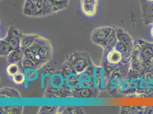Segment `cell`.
<instances>
[{
	"mask_svg": "<svg viewBox=\"0 0 153 114\" xmlns=\"http://www.w3.org/2000/svg\"><path fill=\"white\" fill-rule=\"evenodd\" d=\"M92 64L88 69L78 74V88L73 96L76 98H89L96 94L93 89V73Z\"/></svg>",
	"mask_w": 153,
	"mask_h": 114,
	"instance_id": "6da1fadb",
	"label": "cell"
},
{
	"mask_svg": "<svg viewBox=\"0 0 153 114\" xmlns=\"http://www.w3.org/2000/svg\"><path fill=\"white\" fill-rule=\"evenodd\" d=\"M65 78L62 69L56 71L49 77L45 93V97L49 98H62Z\"/></svg>",
	"mask_w": 153,
	"mask_h": 114,
	"instance_id": "7a4b0ae2",
	"label": "cell"
},
{
	"mask_svg": "<svg viewBox=\"0 0 153 114\" xmlns=\"http://www.w3.org/2000/svg\"><path fill=\"white\" fill-rule=\"evenodd\" d=\"M65 78L62 98L73 96L78 88V74L66 63L61 67Z\"/></svg>",
	"mask_w": 153,
	"mask_h": 114,
	"instance_id": "3957f363",
	"label": "cell"
},
{
	"mask_svg": "<svg viewBox=\"0 0 153 114\" xmlns=\"http://www.w3.org/2000/svg\"><path fill=\"white\" fill-rule=\"evenodd\" d=\"M65 63L70 65L78 74L88 69L92 64L89 56L82 52H76L70 54L67 57Z\"/></svg>",
	"mask_w": 153,
	"mask_h": 114,
	"instance_id": "277c9868",
	"label": "cell"
},
{
	"mask_svg": "<svg viewBox=\"0 0 153 114\" xmlns=\"http://www.w3.org/2000/svg\"><path fill=\"white\" fill-rule=\"evenodd\" d=\"M53 49L51 44L44 46L39 48L33 62L38 69L42 68L51 58Z\"/></svg>",
	"mask_w": 153,
	"mask_h": 114,
	"instance_id": "5b68a950",
	"label": "cell"
},
{
	"mask_svg": "<svg viewBox=\"0 0 153 114\" xmlns=\"http://www.w3.org/2000/svg\"><path fill=\"white\" fill-rule=\"evenodd\" d=\"M114 28L110 26H102L96 28L91 34V42L100 46L108 38Z\"/></svg>",
	"mask_w": 153,
	"mask_h": 114,
	"instance_id": "8992f818",
	"label": "cell"
},
{
	"mask_svg": "<svg viewBox=\"0 0 153 114\" xmlns=\"http://www.w3.org/2000/svg\"><path fill=\"white\" fill-rule=\"evenodd\" d=\"M93 89L95 91L99 89H105L106 87V76L103 66H96L93 64Z\"/></svg>",
	"mask_w": 153,
	"mask_h": 114,
	"instance_id": "52a82bcc",
	"label": "cell"
},
{
	"mask_svg": "<svg viewBox=\"0 0 153 114\" xmlns=\"http://www.w3.org/2000/svg\"><path fill=\"white\" fill-rule=\"evenodd\" d=\"M22 35L23 33L19 29L11 26L4 39L9 42L13 50H18L20 49V42Z\"/></svg>",
	"mask_w": 153,
	"mask_h": 114,
	"instance_id": "ba28073f",
	"label": "cell"
},
{
	"mask_svg": "<svg viewBox=\"0 0 153 114\" xmlns=\"http://www.w3.org/2000/svg\"><path fill=\"white\" fill-rule=\"evenodd\" d=\"M99 0H80L81 11L88 17H93L98 12Z\"/></svg>",
	"mask_w": 153,
	"mask_h": 114,
	"instance_id": "9c48e42d",
	"label": "cell"
},
{
	"mask_svg": "<svg viewBox=\"0 0 153 114\" xmlns=\"http://www.w3.org/2000/svg\"><path fill=\"white\" fill-rule=\"evenodd\" d=\"M38 9L36 3L32 0H25L22 7V13L27 17H37Z\"/></svg>",
	"mask_w": 153,
	"mask_h": 114,
	"instance_id": "30bf717a",
	"label": "cell"
},
{
	"mask_svg": "<svg viewBox=\"0 0 153 114\" xmlns=\"http://www.w3.org/2000/svg\"><path fill=\"white\" fill-rule=\"evenodd\" d=\"M123 59L122 53L115 49L109 51L106 56V60L109 65H115L120 64Z\"/></svg>",
	"mask_w": 153,
	"mask_h": 114,
	"instance_id": "8fae6325",
	"label": "cell"
},
{
	"mask_svg": "<svg viewBox=\"0 0 153 114\" xmlns=\"http://www.w3.org/2000/svg\"><path fill=\"white\" fill-rule=\"evenodd\" d=\"M24 58V52L21 49H18L12 51L7 56V59L9 64H19L22 66V62Z\"/></svg>",
	"mask_w": 153,
	"mask_h": 114,
	"instance_id": "7c38bea8",
	"label": "cell"
},
{
	"mask_svg": "<svg viewBox=\"0 0 153 114\" xmlns=\"http://www.w3.org/2000/svg\"><path fill=\"white\" fill-rule=\"evenodd\" d=\"M117 42L118 39L117 37V32L116 30L114 29L113 31L109 36L108 38L106 39V40L102 44L100 45V46L103 48L105 52L108 53L114 47L115 45L117 43Z\"/></svg>",
	"mask_w": 153,
	"mask_h": 114,
	"instance_id": "4fadbf2b",
	"label": "cell"
},
{
	"mask_svg": "<svg viewBox=\"0 0 153 114\" xmlns=\"http://www.w3.org/2000/svg\"><path fill=\"white\" fill-rule=\"evenodd\" d=\"M38 37V35L32 34H23L20 42V49L22 51L25 50L29 46H30L36 39Z\"/></svg>",
	"mask_w": 153,
	"mask_h": 114,
	"instance_id": "5bb4252c",
	"label": "cell"
},
{
	"mask_svg": "<svg viewBox=\"0 0 153 114\" xmlns=\"http://www.w3.org/2000/svg\"><path fill=\"white\" fill-rule=\"evenodd\" d=\"M1 97L2 98H19L21 96L16 89L7 87L1 90Z\"/></svg>",
	"mask_w": 153,
	"mask_h": 114,
	"instance_id": "9a60e30c",
	"label": "cell"
},
{
	"mask_svg": "<svg viewBox=\"0 0 153 114\" xmlns=\"http://www.w3.org/2000/svg\"><path fill=\"white\" fill-rule=\"evenodd\" d=\"M85 113L82 108L77 107H58L56 114H83Z\"/></svg>",
	"mask_w": 153,
	"mask_h": 114,
	"instance_id": "2e32d148",
	"label": "cell"
},
{
	"mask_svg": "<svg viewBox=\"0 0 153 114\" xmlns=\"http://www.w3.org/2000/svg\"><path fill=\"white\" fill-rule=\"evenodd\" d=\"M70 0H54L53 3V12L58 13L67 9L69 5Z\"/></svg>",
	"mask_w": 153,
	"mask_h": 114,
	"instance_id": "e0dca14e",
	"label": "cell"
},
{
	"mask_svg": "<svg viewBox=\"0 0 153 114\" xmlns=\"http://www.w3.org/2000/svg\"><path fill=\"white\" fill-rule=\"evenodd\" d=\"M38 69L35 68H29L23 70L25 74L26 81L32 82L37 80L38 77Z\"/></svg>",
	"mask_w": 153,
	"mask_h": 114,
	"instance_id": "ac0fdd59",
	"label": "cell"
},
{
	"mask_svg": "<svg viewBox=\"0 0 153 114\" xmlns=\"http://www.w3.org/2000/svg\"><path fill=\"white\" fill-rule=\"evenodd\" d=\"M22 66L17 64H9L6 69V72L8 76L13 77L19 72L22 71Z\"/></svg>",
	"mask_w": 153,
	"mask_h": 114,
	"instance_id": "d6986e66",
	"label": "cell"
},
{
	"mask_svg": "<svg viewBox=\"0 0 153 114\" xmlns=\"http://www.w3.org/2000/svg\"><path fill=\"white\" fill-rule=\"evenodd\" d=\"M23 111H24V107H19V106L1 107V114H22Z\"/></svg>",
	"mask_w": 153,
	"mask_h": 114,
	"instance_id": "ffe728a7",
	"label": "cell"
},
{
	"mask_svg": "<svg viewBox=\"0 0 153 114\" xmlns=\"http://www.w3.org/2000/svg\"><path fill=\"white\" fill-rule=\"evenodd\" d=\"M1 57H7L8 54L13 50L9 42L4 38L1 39Z\"/></svg>",
	"mask_w": 153,
	"mask_h": 114,
	"instance_id": "44dd1931",
	"label": "cell"
},
{
	"mask_svg": "<svg viewBox=\"0 0 153 114\" xmlns=\"http://www.w3.org/2000/svg\"><path fill=\"white\" fill-rule=\"evenodd\" d=\"M12 80H13V82L17 85L22 84L25 82V74L23 72V71L19 72L18 74L12 77Z\"/></svg>",
	"mask_w": 153,
	"mask_h": 114,
	"instance_id": "7402d4cb",
	"label": "cell"
},
{
	"mask_svg": "<svg viewBox=\"0 0 153 114\" xmlns=\"http://www.w3.org/2000/svg\"><path fill=\"white\" fill-rule=\"evenodd\" d=\"M58 107L42 106L38 110V114H56Z\"/></svg>",
	"mask_w": 153,
	"mask_h": 114,
	"instance_id": "603a6c76",
	"label": "cell"
},
{
	"mask_svg": "<svg viewBox=\"0 0 153 114\" xmlns=\"http://www.w3.org/2000/svg\"><path fill=\"white\" fill-rule=\"evenodd\" d=\"M22 67L23 70L25 69H29V68L37 69L36 64H34L30 59L26 58L25 56L22 62Z\"/></svg>",
	"mask_w": 153,
	"mask_h": 114,
	"instance_id": "cb8c5ba5",
	"label": "cell"
},
{
	"mask_svg": "<svg viewBox=\"0 0 153 114\" xmlns=\"http://www.w3.org/2000/svg\"><path fill=\"white\" fill-rule=\"evenodd\" d=\"M50 2H51V4H52V5H53V1H54V0H48Z\"/></svg>",
	"mask_w": 153,
	"mask_h": 114,
	"instance_id": "d4e9b609",
	"label": "cell"
},
{
	"mask_svg": "<svg viewBox=\"0 0 153 114\" xmlns=\"http://www.w3.org/2000/svg\"><path fill=\"white\" fill-rule=\"evenodd\" d=\"M152 35L153 36V28L152 29Z\"/></svg>",
	"mask_w": 153,
	"mask_h": 114,
	"instance_id": "484cf974",
	"label": "cell"
},
{
	"mask_svg": "<svg viewBox=\"0 0 153 114\" xmlns=\"http://www.w3.org/2000/svg\"><path fill=\"white\" fill-rule=\"evenodd\" d=\"M147 1H149L150 2H153V0H147Z\"/></svg>",
	"mask_w": 153,
	"mask_h": 114,
	"instance_id": "4316f807",
	"label": "cell"
}]
</instances>
